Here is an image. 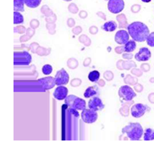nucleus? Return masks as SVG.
I'll use <instances>...</instances> for the list:
<instances>
[{"mask_svg":"<svg viewBox=\"0 0 154 154\" xmlns=\"http://www.w3.org/2000/svg\"><path fill=\"white\" fill-rule=\"evenodd\" d=\"M127 31L132 40L137 42H145L150 34L148 26L140 21H135L129 24L127 26Z\"/></svg>","mask_w":154,"mask_h":154,"instance_id":"nucleus-1","label":"nucleus"},{"mask_svg":"<svg viewBox=\"0 0 154 154\" xmlns=\"http://www.w3.org/2000/svg\"><path fill=\"white\" fill-rule=\"evenodd\" d=\"M122 132L132 141H139L144 134V130L139 123H130L123 128Z\"/></svg>","mask_w":154,"mask_h":154,"instance_id":"nucleus-2","label":"nucleus"},{"mask_svg":"<svg viewBox=\"0 0 154 154\" xmlns=\"http://www.w3.org/2000/svg\"><path fill=\"white\" fill-rule=\"evenodd\" d=\"M65 104L70 109H76L78 111H83L86 108L85 100L78 97L75 95H69L65 99Z\"/></svg>","mask_w":154,"mask_h":154,"instance_id":"nucleus-3","label":"nucleus"},{"mask_svg":"<svg viewBox=\"0 0 154 154\" xmlns=\"http://www.w3.org/2000/svg\"><path fill=\"white\" fill-rule=\"evenodd\" d=\"M120 98L126 102L132 101L135 97H136V93L134 91L133 89L128 85L122 86L118 91Z\"/></svg>","mask_w":154,"mask_h":154,"instance_id":"nucleus-4","label":"nucleus"},{"mask_svg":"<svg viewBox=\"0 0 154 154\" xmlns=\"http://www.w3.org/2000/svg\"><path fill=\"white\" fill-rule=\"evenodd\" d=\"M81 116L83 121L86 123H88V124L95 123L98 119L97 111L90 109V108H89V109L85 108V109L83 110Z\"/></svg>","mask_w":154,"mask_h":154,"instance_id":"nucleus-5","label":"nucleus"},{"mask_svg":"<svg viewBox=\"0 0 154 154\" xmlns=\"http://www.w3.org/2000/svg\"><path fill=\"white\" fill-rule=\"evenodd\" d=\"M150 111V107L141 103H137L131 108V114L135 118L143 117L146 112Z\"/></svg>","mask_w":154,"mask_h":154,"instance_id":"nucleus-6","label":"nucleus"},{"mask_svg":"<svg viewBox=\"0 0 154 154\" xmlns=\"http://www.w3.org/2000/svg\"><path fill=\"white\" fill-rule=\"evenodd\" d=\"M69 75L66 69H61L59 70L54 77V82L57 86H65L69 83Z\"/></svg>","mask_w":154,"mask_h":154,"instance_id":"nucleus-7","label":"nucleus"},{"mask_svg":"<svg viewBox=\"0 0 154 154\" xmlns=\"http://www.w3.org/2000/svg\"><path fill=\"white\" fill-rule=\"evenodd\" d=\"M125 8L123 0H108V9L112 14H120Z\"/></svg>","mask_w":154,"mask_h":154,"instance_id":"nucleus-8","label":"nucleus"},{"mask_svg":"<svg viewBox=\"0 0 154 154\" xmlns=\"http://www.w3.org/2000/svg\"><path fill=\"white\" fill-rule=\"evenodd\" d=\"M129 35L128 31L124 29H120L116 32L114 36V40L118 45H124L129 41Z\"/></svg>","mask_w":154,"mask_h":154,"instance_id":"nucleus-9","label":"nucleus"},{"mask_svg":"<svg viewBox=\"0 0 154 154\" xmlns=\"http://www.w3.org/2000/svg\"><path fill=\"white\" fill-rule=\"evenodd\" d=\"M88 107L89 108L96 111H101L105 108V105L100 98L98 96H94L92 97L88 102Z\"/></svg>","mask_w":154,"mask_h":154,"instance_id":"nucleus-10","label":"nucleus"},{"mask_svg":"<svg viewBox=\"0 0 154 154\" xmlns=\"http://www.w3.org/2000/svg\"><path fill=\"white\" fill-rule=\"evenodd\" d=\"M151 57V52L147 48H141L135 55V59L138 62H147Z\"/></svg>","mask_w":154,"mask_h":154,"instance_id":"nucleus-11","label":"nucleus"},{"mask_svg":"<svg viewBox=\"0 0 154 154\" xmlns=\"http://www.w3.org/2000/svg\"><path fill=\"white\" fill-rule=\"evenodd\" d=\"M68 93H69V90H68L67 87H66L65 86H58L54 90L53 96L56 99L61 101L67 97Z\"/></svg>","mask_w":154,"mask_h":154,"instance_id":"nucleus-12","label":"nucleus"},{"mask_svg":"<svg viewBox=\"0 0 154 154\" xmlns=\"http://www.w3.org/2000/svg\"><path fill=\"white\" fill-rule=\"evenodd\" d=\"M99 94V90L97 86H93V87H89L86 89L85 92L84 93V96L85 98H91L94 96H98Z\"/></svg>","mask_w":154,"mask_h":154,"instance_id":"nucleus-13","label":"nucleus"},{"mask_svg":"<svg viewBox=\"0 0 154 154\" xmlns=\"http://www.w3.org/2000/svg\"><path fill=\"white\" fill-rule=\"evenodd\" d=\"M117 24L115 21L110 20L107 21L102 25V29L105 32H114L117 29Z\"/></svg>","mask_w":154,"mask_h":154,"instance_id":"nucleus-14","label":"nucleus"},{"mask_svg":"<svg viewBox=\"0 0 154 154\" xmlns=\"http://www.w3.org/2000/svg\"><path fill=\"white\" fill-rule=\"evenodd\" d=\"M136 47H137L136 42L134 40H130L129 41L126 45H124V47H123V48H124L125 52L132 53L136 49Z\"/></svg>","mask_w":154,"mask_h":154,"instance_id":"nucleus-15","label":"nucleus"},{"mask_svg":"<svg viewBox=\"0 0 154 154\" xmlns=\"http://www.w3.org/2000/svg\"><path fill=\"white\" fill-rule=\"evenodd\" d=\"M24 0H14V11L23 12L24 9Z\"/></svg>","mask_w":154,"mask_h":154,"instance_id":"nucleus-16","label":"nucleus"},{"mask_svg":"<svg viewBox=\"0 0 154 154\" xmlns=\"http://www.w3.org/2000/svg\"><path fill=\"white\" fill-rule=\"evenodd\" d=\"M88 79L90 80L91 82L96 83L100 79V72L99 71H92L89 73L88 75Z\"/></svg>","mask_w":154,"mask_h":154,"instance_id":"nucleus-17","label":"nucleus"},{"mask_svg":"<svg viewBox=\"0 0 154 154\" xmlns=\"http://www.w3.org/2000/svg\"><path fill=\"white\" fill-rule=\"evenodd\" d=\"M144 141H152L154 140V130L150 128H147L144 133Z\"/></svg>","mask_w":154,"mask_h":154,"instance_id":"nucleus-18","label":"nucleus"},{"mask_svg":"<svg viewBox=\"0 0 154 154\" xmlns=\"http://www.w3.org/2000/svg\"><path fill=\"white\" fill-rule=\"evenodd\" d=\"M24 2L29 8H35L40 5L42 0H24Z\"/></svg>","mask_w":154,"mask_h":154,"instance_id":"nucleus-19","label":"nucleus"},{"mask_svg":"<svg viewBox=\"0 0 154 154\" xmlns=\"http://www.w3.org/2000/svg\"><path fill=\"white\" fill-rule=\"evenodd\" d=\"M23 16L20 12H14V24H20L23 23Z\"/></svg>","mask_w":154,"mask_h":154,"instance_id":"nucleus-20","label":"nucleus"},{"mask_svg":"<svg viewBox=\"0 0 154 154\" xmlns=\"http://www.w3.org/2000/svg\"><path fill=\"white\" fill-rule=\"evenodd\" d=\"M53 67L49 64H46L42 67V72L45 75H49L52 73Z\"/></svg>","mask_w":154,"mask_h":154,"instance_id":"nucleus-21","label":"nucleus"},{"mask_svg":"<svg viewBox=\"0 0 154 154\" xmlns=\"http://www.w3.org/2000/svg\"><path fill=\"white\" fill-rule=\"evenodd\" d=\"M146 42H147V44L148 46L154 48V32H151L149 34Z\"/></svg>","mask_w":154,"mask_h":154,"instance_id":"nucleus-22","label":"nucleus"},{"mask_svg":"<svg viewBox=\"0 0 154 154\" xmlns=\"http://www.w3.org/2000/svg\"><path fill=\"white\" fill-rule=\"evenodd\" d=\"M69 111H70L71 114H73V115L75 116V117H79V113L78 112V110H76V109H70V110H69Z\"/></svg>","mask_w":154,"mask_h":154,"instance_id":"nucleus-23","label":"nucleus"},{"mask_svg":"<svg viewBox=\"0 0 154 154\" xmlns=\"http://www.w3.org/2000/svg\"><path fill=\"white\" fill-rule=\"evenodd\" d=\"M123 58H127V59H129V58H132V54H123Z\"/></svg>","mask_w":154,"mask_h":154,"instance_id":"nucleus-24","label":"nucleus"},{"mask_svg":"<svg viewBox=\"0 0 154 154\" xmlns=\"http://www.w3.org/2000/svg\"><path fill=\"white\" fill-rule=\"evenodd\" d=\"M141 1L143 2H144V3H148V2H150L151 0H141Z\"/></svg>","mask_w":154,"mask_h":154,"instance_id":"nucleus-25","label":"nucleus"},{"mask_svg":"<svg viewBox=\"0 0 154 154\" xmlns=\"http://www.w3.org/2000/svg\"><path fill=\"white\" fill-rule=\"evenodd\" d=\"M63 1H65V2H71V1H72V0H63Z\"/></svg>","mask_w":154,"mask_h":154,"instance_id":"nucleus-26","label":"nucleus"}]
</instances>
